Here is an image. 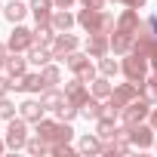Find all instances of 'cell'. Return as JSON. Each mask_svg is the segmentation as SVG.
I'll use <instances>...</instances> for the list:
<instances>
[{
	"label": "cell",
	"mask_w": 157,
	"mask_h": 157,
	"mask_svg": "<svg viewBox=\"0 0 157 157\" xmlns=\"http://www.w3.org/2000/svg\"><path fill=\"white\" fill-rule=\"evenodd\" d=\"M80 114H83L86 120H99V117H102V102H99L96 96H90V99L80 105Z\"/></svg>",
	"instance_id": "obj_24"
},
{
	"label": "cell",
	"mask_w": 157,
	"mask_h": 157,
	"mask_svg": "<svg viewBox=\"0 0 157 157\" xmlns=\"http://www.w3.org/2000/svg\"><path fill=\"white\" fill-rule=\"evenodd\" d=\"M148 120H151V126L157 129V108H151V114H148Z\"/></svg>",
	"instance_id": "obj_37"
},
{
	"label": "cell",
	"mask_w": 157,
	"mask_h": 157,
	"mask_svg": "<svg viewBox=\"0 0 157 157\" xmlns=\"http://www.w3.org/2000/svg\"><path fill=\"white\" fill-rule=\"evenodd\" d=\"M34 126H37V136L46 139L49 154H52L59 145H68V142L74 139V129H71V123H65V120H37Z\"/></svg>",
	"instance_id": "obj_1"
},
{
	"label": "cell",
	"mask_w": 157,
	"mask_h": 157,
	"mask_svg": "<svg viewBox=\"0 0 157 157\" xmlns=\"http://www.w3.org/2000/svg\"><path fill=\"white\" fill-rule=\"evenodd\" d=\"M3 68H6V74L13 77V80H19V77H25V74H28V59H22L19 52H10Z\"/></svg>",
	"instance_id": "obj_14"
},
{
	"label": "cell",
	"mask_w": 157,
	"mask_h": 157,
	"mask_svg": "<svg viewBox=\"0 0 157 157\" xmlns=\"http://www.w3.org/2000/svg\"><path fill=\"white\" fill-rule=\"evenodd\" d=\"M77 43H80V40H77L74 34L59 31V34H56V40H52V46H49V49H52V59H62V62H65V59L77 49Z\"/></svg>",
	"instance_id": "obj_7"
},
{
	"label": "cell",
	"mask_w": 157,
	"mask_h": 157,
	"mask_svg": "<svg viewBox=\"0 0 157 157\" xmlns=\"http://www.w3.org/2000/svg\"><path fill=\"white\" fill-rule=\"evenodd\" d=\"M28 13H31V6H25L22 0H10V3L3 6V16H6V19H10L13 25H19V22H22V19L28 16Z\"/></svg>",
	"instance_id": "obj_18"
},
{
	"label": "cell",
	"mask_w": 157,
	"mask_h": 157,
	"mask_svg": "<svg viewBox=\"0 0 157 157\" xmlns=\"http://www.w3.org/2000/svg\"><path fill=\"white\" fill-rule=\"evenodd\" d=\"M43 111H46V108H43L37 99H25V102L19 105V114H22L28 123H37V120H43Z\"/></svg>",
	"instance_id": "obj_15"
},
{
	"label": "cell",
	"mask_w": 157,
	"mask_h": 157,
	"mask_svg": "<svg viewBox=\"0 0 157 157\" xmlns=\"http://www.w3.org/2000/svg\"><path fill=\"white\" fill-rule=\"evenodd\" d=\"M0 13H3V6H0Z\"/></svg>",
	"instance_id": "obj_42"
},
{
	"label": "cell",
	"mask_w": 157,
	"mask_h": 157,
	"mask_svg": "<svg viewBox=\"0 0 157 157\" xmlns=\"http://www.w3.org/2000/svg\"><path fill=\"white\" fill-rule=\"evenodd\" d=\"M123 3L132 6V10H142V6H145V0H123Z\"/></svg>",
	"instance_id": "obj_36"
},
{
	"label": "cell",
	"mask_w": 157,
	"mask_h": 157,
	"mask_svg": "<svg viewBox=\"0 0 157 157\" xmlns=\"http://www.w3.org/2000/svg\"><path fill=\"white\" fill-rule=\"evenodd\" d=\"M77 25H80L86 34H111V31L117 28L111 13H105V10H90V6H83L80 13H77Z\"/></svg>",
	"instance_id": "obj_2"
},
{
	"label": "cell",
	"mask_w": 157,
	"mask_h": 157,
	"mask_svg": "<svg viewBox=\"0 0 157 157\" xmlns=\"http://www.w3.org/2000/svg\"><path fill=\"white\" fill-rule=\"evenodd\" d=\"M148 56H142L139 49H129L126 52V59H123V65H120V71L126 74V80H132L136 86H142L145 83V77H148Z\"/></svg>",
	"instance_id": "obj_3"
},
{
	"label": "cell",
	"mask_w": 157,
	"mask_h": 157,
	"mask_svg": "<svg viewBox=\"0 0 157 157\" xmlns=\"http://www.w3.org/2000/svg\"><path fill=\"white\" fill-rule=\"evenodd\" d=\"M111 93H114L111 77H105V74H102V77H96V80H93V96H96V99H108Z\"/></svg>",
	"instance_id": "obj_25"
},
{
	"label": "cell",
	"mask_w": 157,
	"mask_h": 157,
	"mask_svg": "<svg viewBox=\"0 0 157 157\" xmlns=\"http://www.w3.org/2000/svg\"><path fill=\"white\" fill-rule=\"evenodd\" d=\"M40 105H43L46 111H59V108L65 105V93H59L56 86H49V90H43V96H40Z\"/></svg>",
	"instance_id": "obj_19"
},
{
	"label": "cell",
	"mask_w": 157,
	"mask_h": 157,
	"mask_svg": "<svg viewBox=\"0 0 157 157\" xmlns=\"http://www.w3.org/2000/svg\"><path fill=\"white\" fill-rule=\"evenodd\" d=\"M148 114H151V102H148L145 96H139L136 102H129V105L120 111L123 126H139V123H145V120H148Z\"/></svg>",
	"instance_id": "obj_5"
},
{
	"label": "cell",
	"mask_w": 157,
	"mask_h": 157,
	"mask_svg": "<svg viewBox=\"0 0 157 157\" xmlns=\"http://www.w3.org/2000/svg\"><path fill=\"white\" fill-rule=\"evenodd\" d=\"M102 148H105V142L99 136H83L80 139V154H102Z\"/></svg>",
	"instance_id": "obj_26"
},
{
	"label": "cell",
	"mask_w": 157,
	"mask_h": 157,
	"mask_svg": "<svg viewBox=\"0 0 157 157\" xmlns=\"http://www.w3.org/2000/svg\"><path fill=\"white\" fill-rule=\"evenodd\" d=\"M10 52H28L34 46V31H28L25 25H16V31L10 34Z\"/></svg>",
	"instance_id": "obj_8"
},
{
	"label": "cell",
	"mask_w": 157,
	"mask_h": 157,
	"mask_svg": "<svg viewBox=\"0 0 157 157\" xmlns=\"http://www.w3.org/2000/svg\"><path fill=\"white\" fill-rule=\"evenodd\" d=\"M132 46H136V34H126V31H114L111 34V52L126 56Z\"/></svg>",
	"instance_id": "obj_13"
},
{
	"label": "cell",
	"mask_w": 157,
	"mask_h": 157,
	"mask_svg": "<svg viewBox=\"0 0 157 157\" xmlns=\"http://www.w3.org/2000/svg\"><path fill=\"white\" fill-rule=\"evenodd\" d=\"M148 22H151V28H154V31H157V13H154V16H151V19H148Z\"/></svg>",
	"instance_id": "obj_38"
},
{
	"label": "cell",
	"mask_w": 157,
	"mask_h": 157,
	"mask_svg": "<svg viewBox=\"0 0 157 157\" xmlns=\"http://www.w3.org/2000/svg\"><path fill=\"white\" fill-rule=\"evenodd\" d=\"M151 80H154V83H157V68H154V74H151Z\"/></svg>",
	"instance_id": "obj_40"
},
{
	"label": "cell",
	"mask_w": 157,
	"mask_h": 157,
	"mask_svg": "<svg viewBox=\"0 0 157 157\" xmlns=\"http://www.w3.org/2000/svg\"><path fill=\"white\" fill-rule=\"evenodd\" d=\"M77 0H56V10H68V6H74Z\"/></svg>",
	"instance_id": "obj_35"
},
{
	"label": "cell",
	"mask_w": 157,
	"mask_h": 157,
	"mask_svg": "<svg viewBox=\"0 0 157 157\" xmlns=\"http://www.w3.org/2000/svg\"><path fill=\"white\" fill-rule=\"evenodd\" d=\"M139 25H142V22H139V10H132V6H129V10H123V16L117 19V28H114V31L136 34V31H139Z\"/></svg>",
	"instance_id": "obj_16"
},
{
	"label": "cell",
	"mask_w": 157,
	"mask_h": 157,
	"mask_svg": "<svg viewBox=\"0 0 157 157\" xmlns=\"http://www.w3.org/2000/svg\"><path fill=\"white\" fill-rule=\"evenodd\" d=\"M56 28H52V22H40L37 25V31H34V43H43V46H52V40H56Z\"/></svg>",
	"instance_id": "obj_21"
},
{
	"label": "cell",
	"mask_w": 157,
	"mask_h": 157,
	"mask_svg": "<svg viewBox=\"0 0 157 157\" xmlns=\"http://www.w3.org/2000/svg\"><path fill=\"white\" fill-rule=\"evenodd\" d=\"M77 114H80V108H77V105H71L68 99H65V105H62V108L56 111V117H59V120H65V123H71V120H74Z\"/></svg>",
	"instance_id": "obj_28"
},
{
	"label": "cell",
	"mask_w": 157,
	"mask_h": 157,
	"mask_svg": "<svg viewBox=\"0 0 157 157\" xmlns=\"http://www.w3.org/2000/svg\"><path fill=\"white\" fill-rule=\"evenodd\" d=\"M117 71H120V65H117L111 56H102V59H99V74H105V77H114Z\"/></svg>",
	"instance_id": "obj_29"
},
{
	"label": "cell",
	"mask_w": 157,
	"mask_h": 157,
	"mask_svg": "<svg viewBox=\"0 0 157 157\" xmlns=\"http://www.w3.org/2000/svg\"><path fill=\"white\" fill-rule=\"evenodd\" d=\"M65 65L74 71V77H80V80H86V83H93L96 80V65H93V56L90 52H71L68 59H65Z\"/></svg>",
	"instance_id": "obj_4"
},
{
	"label": "cell",
	"mask_w": 157,
	"mask_h": 157,
	"mask_svg": "<svg viewBox=\"0 0 157 157\" xmlns=\"http://www.w3.org/2000/svg\"><path fill=\"white\" fill-rule=\"evenodd\" d=\"M40 77H43V83H46V90H49V86H56V83L62 80V71H59V65H43Z\"/></svg>",
	"instance_id": "obj_27"
},
{
	"label": "cell",
	"mask_w": 157,
	"mask_h": 157,
	"mask_svg": "<svg viewBox=\"0 0 157 157\" xmlns=\"http://www.w3.org/2000/svg\"><path fill=\"white\" fill-rule=\"evenodd\" d=\"M52 10H56V0H31V13L40 22H52Z\"/></svg>",
	"instance_id": "obj_17"
},
{
	"label": "cell",
	"mask_w": 157,
	"mask_h": 157,
	"mask_svg": "<svg viewBox=\"0 0 157 157\" xmlns=\"http://www.w3.org/2000/svg\"><path fill=\"white\" fill-rule=\"evenodd\" d=\"M114 132H117V126H114V117H99L96 120V136L102 139V142H108V139H114Z\"/></svg>",
	"instance_id": "obj_22"
},
{
	"label": "cell",
	"mask_w": 157,
	"mask_h": 157,
	"mask_svg": "<svg viewBox=\"0 0 157 157\" xmlns=\"http://www.w3.org/2000/svg\"><path fill=\"white\" fill-rule=\"evenodd\" d=\"M25 151H28V154H49V145H46V139H40V136H34V139H28V145H25Z\"/></svg>",
	"instance_id": "obj_30"
},
{
	"label": "cell",
	"mask_w": 157,
	"mask_h": 157,
	"mask_svg": "<svg viewBox=\"0 0 157 157\" xmlns=\"http://www.w3.org/2000/svg\"><path fill=\"white\" fill-rule=\"evenodd\" d=\"M83 6H90V10H105V0H80Z\"/></svg>",
	"instance_id": "obj_33"
},
{
	"label": "cell",
	"mask_w": 157,
	"mask_h": 157,
	"mask_svg": "<svg viewBox=\"0 0 157 157\" xmlns=\"http://www.w3.org/2000/svg\"><path fill=\"white\" fill-rule=\"evenodd\" d=\"M13 90L16 93H40V90H46V83H43L40 71H37V74H25L19 80H13Z\"/></svg>",
	"instance_id": "obj_12"
},
{
	"label": "cell",
	"mask_w": 157,
	"mask_h": 157,
	"mask_svg": "<svg viewBox=\"0 0 157 157\" xmlns=\"http://www.w3.org/2000/svg\"><path fill=\"white\" fill-rule=\"evenodd\" d=\"M3 151H6V142H0V154H3Z\"/></svg>",
	"instance_id": "obj_39"
},
{
	"label": "cell",
	"mask_w": 157,
	"mask_h": 157,
	"mask_svg": "<svg viewBox=\"0 0 157 157\" xmlns=\"http://www.w3.org/2000/svg\"><path fill=\"white\" fill-rule=\"evenodd\" d=\"M10 90H13V77H0V99L10 96Z\"/></svg>",
	"instance_id": "obj_32"
},
{
	"label": "cell",
	"mask_w": 157,
	"mask_h": 157,
	"mask_svg": "<svg viewBox=\"0 0 157 157\" xmlns=\"http://www.w3.org/2000/svg\"><path fill=\"white\" fill-rule=\"evenodd\" d=\"M74 22H77V16H71L68 10H56V13H52V28H56V31H71Z\"/></svg>",
	"instance_id": "obj_23"
},
{
	"label": "cell",
	"mask_w": 157,
	"mask_h": 157,
	"mask_svg": "<svg viewBox=\"0 0 157 157\" xmlns=\"http://www.w3.org/2000/svg\"><path fill=\"white\" fill-rule=\"evenodd\" d=\"M86 52H90L93 59L108 56V52H111V34H90V40H86Z\"/></svg>",
	"instance_id": "obj_11"
},
{
	"label": "cell",
	"mask_w": 157,
	"mask_h": 157,
	"mask_svg": "<svg viewBox=\"0 0 157 157\" xmlns=\"http://www.w3.org/2000/svg\"><path fill=\"white\" fill-rule=\"evenodd\" d=\"M0 117H3V120H13L16 117V105L3 96V99H0Z\"/></svg>",
	"instance_id": "obj_31"
},
{
	"label": "cell",
	"mask_w": 157,
	"mask_h": 157,
	"mask_svg": "<svg viewBox=\"0 0 157 157\" xmlns=\"http://www.w3.org/2000/svg\"><path fill=\"white\" fill-rule=\"evenodd\" d=\"M49 59H52V49L43 46V43H34V46L28 49V62H31V65H40V68H43V65H49Z\"/></svg>",
	"instance_id": "obj_20"
},
{
	"label": "cell",
	"mask_w": 157,
	"mask_h": 157,
	"mask_svg": "<svg viewBox=\"0 0 157 157\" xmlns=\"http://www.w3.org/2000/svg\"><path fill=\"white\" fill-rule=\"evenodd\" d=\"M6 56H10V46L0 43V71H3V65H6Z\"/></svg>",
	"instance_id": "obj_34"
},
{
	"label": "cell",
	"mask_w": 157,
	"mask_h": 157,
	"mask_svg": "<svg viewBox=\"0 0 157 157\" xmlns=\"http://www.w3.org/2000/svg\"><path fill=\"white\" fill-rule=\"evenodd\" d=\"M154 126L151 123H139V126H129V142L136 145V148H151L154 145Z\"/></svg>",
	"instance_id": "obj_9"
},
{
	"label": "cell",
	"mask_w": 157,
	"mask_h": 157,
	"mask_svg": "<svg viewBox=\"0 0 157 157\" xmlns=\"http://www.w3.org/2000/svg\"><path fill=\"white\" fill-rule=\"evenodd\" d=\"M154 148H157V139H154Z\"/></svg>",
	"instance_id": "obj_41"
},
{
	"label": "cell",
	"mask_w": 157,
	"mask_h": 157,
	"mask_svg": "<svg viewBox=\"0 0 157 157\" xmlns=\"http://www.w3.org/2000/svg\"><path fill=\"white\" fill-rule=\"evenodd\" d=\"M65 99L71 102V105H77L80 108L86 99H90V90H86V80H80V77H74V80L65 86Z\"/></svg>",
	"instance_id": "obj_10"
},
{
	"label": "cell",
	"mask_w": 157,
	"mask_h": 157,
	"mask_svg": "<svg viewBox=\"0 0 157 157\" xmlns=\"http://www.w3.org/2000/svg\"><path fill=\"white\" fill-rule=\"evenodd\" d=\"M6 148L10 151H19V148H25L28 145V120L19 114V117H13L10 120V126H6Z\"/></svg>",
	"instance_id": "obj_6"
}]
</instances>
